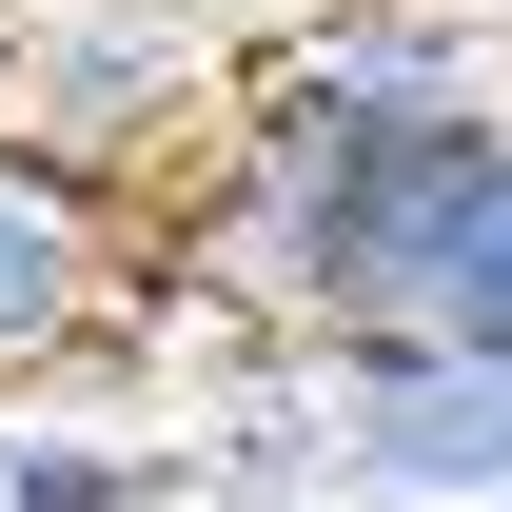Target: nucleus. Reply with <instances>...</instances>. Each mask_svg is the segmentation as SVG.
I'll return each mask as SVG.
<instances>
[{"label":"nucleus","mask_w":512,"mask_h":512,"mask_svg":"<svg viewBox=\"0 0 512 512\" xmlns=\"http://www.w3.org/2000/svg\"><path fill=\"white\" fill-rule=\"evenodd\" d=\"M355 473L375 493H493L512 512V355H453V335H355Z\"/></svg>","instance_id":"nucleus-1"},{"label":"nucleus","mask_w":512,"mask_h":512,"mask_svg":"<svg viewBox=\"0 0 512 512\" xmlns=\"http://www.w3.org/2000/svg\"><path fill=\"white\" fill-rule=\"evenodd\" d=\"M79 316H99V217H79L40 158H0V375L60 355Z\"/></svg>","instance_id":"nucleus-2"},{"label":"nucleus","mask_w":512,"mask_h":512,"mask_svg":"<svg viewBox=\"0 0 512 512\" xmlns=\"http://www.w3.org/2000/svg\"><path fill=\"white\" fill-rule=\"evenodd\" d=\"M0 512H138V453H79V434H20V453H0Z\"/></svg>","instance_id":"nucleus-3"}]
</instances>
